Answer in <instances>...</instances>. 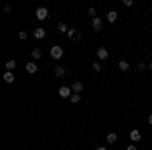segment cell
Listing matches in <instances>:
<instances>
[{"label": "cell", "mask_w": 152, "mask_h": 150, "mask_svg": "<svg viewBox=\"0 0 152 150\" xmlns=\"http://www.w3.org/2000/svg\"><path fill=\"white\" fill-rule=\"evenodd\" d=\"M126 150H138V148H136V146H128Z\"/></svg>", "instance_id": "25"}, {"label": "cell", "mask_w": 152, "mask_h": 150, "mask_svg": "<svg viewBox=\"0 0 152 150\" xmlns=\"http://www.w3.org/2000/svg\"><path fill=\"white\" fill-rule=\"evenodd\" d=\"M146 67H148V65H144V63H138V65H136V69H138V71H144Z\"/></svg>", "instance_id": "22"}, {"label": "cell", "mask_w": 152, "mask_h": 150, "mask_svg": "<svg viewBox=\"0 0 152 150\" xmlns=\"http://www.w3.org/2000/svg\"><path fill=\"white\" fill-rule=\"evenodd\" d=\"M71 104H79V102H81V97H79V93H73V95H71V100H69Z\"/></svg>", "instance_id": "19"}, {"label": "cell", "mask_w": 152, "mask_h": 150, "mask_svg": "<svg viewBox=\"0 0 152 150\" xmlns=\"http://www.w3.org/2000/svg\"><path fill=\"white\" fill-rule=\"evenodd\" d=\"M118 67H120V71H130L132 65H130L128 61H120V63H118Z\"/></svg>", "instance_id": "16"}, {"label": "cell", "mask_w": 152, "mask_h": 150, "mask_svg": "<svg viewBox=\"0 0 152 150\" xmlns=\"http://www.w3.org/2000/svg\"><path fill=\"white\" fill-rule=\"evenodd\" d=\"M130 140H132V142L142 140V132H140V130H132V132H130Z\"/></svg>", "instance_id": "7"}, {"label": "cell", "mask_w": 152, "mask_h": 150, "mask_svg": "<svg viewBox=\"0 0 152 150\" xmlns=\"http://www.w3.org/2000/svg\"><path fill=\"white\" fill-rule=\"evenodd\" d=\"M148 124H150V126H152V114L148 116Z\"/></svg>", "instance_id": "24"}, {"label": "cell", "mask_w": 152, "mask_h": 150, "mask_svg": "<svg viewBox=\"0 0 152 150\" xmlns=\"http://www.w3.org/2000/svg\"><path fill=\"white\" fill-rule=\"evenodd\" d=\"M31 55H33V59H41L43 57V51H41V49H39V47H35V49H33V51H31Z\"/></svg>", "instance_id": "14"}, {"label": "cell", "mask_w": 152, "mask_h": 150, "mask_svg": "<svg viewBox=\"0 0 152 150\" xmlns=\"http://www.w3.org/2000/svg\"><path fill=\"white\" fill-rule=\"evenodd\" d=\"M63 53H65V51H63V49H61L59 45H53L51 49H49V55H51L53 59H57V61H59L61 57H63Z\"/></svg>", "instance_id": "1"}, {"label": "cell", "mask_w": 152, "mask_h": 150, "mask_svg": "<svg viewBox=\"0 0 152 150\" xmlns=\"http://www.w3.org/2000/svg\"><path fill=\"white\" fill-rule=\"evenodd\" d=\"M33 35H35V39H45V37H47V31H45L43 26H37L35 31H33Z\"/></svg>", "instance_id": "4"}, {"label": "cell", "mask_w": 152, "mask_h": 150, "mask_svg": "<svg viewBox=\"0 0 152 150\" xmlns=\"http://www.w3.org/2000/svg\"><path fill=\"white\" fill-rule=\"evenodd\" d=\"M87 14H89L91 18H95V16H97V12H95V8H89V10H87Z\"/></svg>", "instance_id": "21"}, {"label": "cell", "mask_w": 152, "mask_h": 150, "mask_svg": "<svg viewBox=\"0 0 152 150\" xmlns=\"http://www.w3.org/2000/svg\"><path fill=\"white\" fill-rule=\"evenodd\" d=\"M53 71H55V75H57V77H63V75H65V73H67V71L63 69V67H61V65H55V67H53Z\"/></svg>", "instance_id": "15"}, {"label": "cell", "mask_w": 152, "mask_h": 150, "mask_svg": "<svg viewBox=\"0 0 152 150\" xmlns=\"http://www.w3.org/2000/svg\"><path fill=\"white\" fill-rule=\"evenodd\" d=\"M105 140H107V144H116L118 142V134L116 132H110V134L105 136Z\"/></svg>", "instance_id": "11"}, {"label": "cell", "mask_w": 152, "mask_h": 150, "mask_svg": "<svg viewBox=\"0 0 152 150\" xmlns=\"http://www.w3.org/2000/svg\"><path fill=\"white\" fill-rule=\"evenodd\" d=\"M37 71H39V65H37L35 61L26 63V73H31V75H33V73H37Z\"/></svg>", "instance_id": "8"}, {"label": "cell", "mask_w": 152, "mask_h": 150, "mask_svg": "<svg viewBox=\"0 0 152 150\" xmlns=\"http://www.w3.org/2000/svg\"><path fill=\"white\" fill-rule=\"evenodd\" d=\"M95 150H107V148H105V146H97Z\"/></svg>", "instance_id": "26"}, {"label": "cell", "mask_w": 152, "mask_h": 150, "mask_svg": "<svg viewBox=\"0 0 152 150\" xmlns=\"http://www.w3.org/2000/svg\"><path fill=\"white\" fill-rule=\"evenodd\" d=\"M107 57H110V51H107L105 47H99V49H97V59L104 61V59H107Z\"/></svg>", "instance_id": "5"}, {"label": "cell", "mask_w": 152, "mask_h": 150, "mask_svg": "<svg viewBox=\"0 0 152 150\" xmlns=\"http://www.w3.org/2000/svg\"><path fill=\"white\" fill-rule=\"evenodd\" d=\"M67 37H69L71 41H75V39H79V37H81V33H79L77 29H69V33H67Z\"/></svg>", "instance_id": "10"}, {"label": "cell", "mask_w": 152, "mask_h": 150, "mask_svg": "<svg viewBox=\"0 0 152 150\" xmlns=\"http://www.w3.org/2000/svg\"><path fill=\"white\" fill-rule=\"evenodd\" d=\"M105 18H107V23H116V20H118V12L116 10H110Z\"/></svg>", "instance_id": "13"}, {"label": "cell", "mask_w": 152, "mask_h": 150, "mask_svg": "<svg viewBox=\"0 0 152 150\" xmlns=\"http://www.w3.org/2000/svg\"><path fill=\"white\" fill-rule=\"evenodd\" d=\"M83 87H85V85H83L81 81H75V83L71 85V89H73V93H81V91H83Z\"/></svg>", "instance_id": "9"}, {"label": "cell", "mask_w": 152, "mask_h": 150, "mask_svg": "<svg viewBox=\"0 0 152 150\" xmlns=\"http://www.w3.org/2000/svg\"><path fill=\"white\" fill-rule=\"evenodd\" d=\"M4 81H6V83H14V81H16L14 73H12V71H6V73H4Z\"/></svg>", "instance_id": "12"}, {"label": "cell", "mask_w": 152, "mask_h": 150, "mask_svg": "<svg viewBox=\"0 0 152 150\" xmlns=\"http://www.w3.org/2000/svg\"><path fill=\"white\" fill-rule=\"evenodd\" d=\"M91 67H94V71H95V73H99V71H102V63H99V61H95V63L91 65Z\"/></svg>", "instance_id": "20"}, {"label": "cell", "mask_w": 152, "mask_h": 150, "mask_svg": "<svg viewBox=\"0 0 152 150\" xmlns=\"http://www.w3.org/2000/svg\"><path fill=\"white\" fill-rule=\"evenodd\" d=\"M35 16H37V20H47L49 18V10L45 8V6H39L35 12Z\"/></svg>", "instance_id": "2"}, {"label": "cell", "mask_w": 152, "mask_h": 150, "mask_svg": "<svg viewBox=\"0 0 152 150\" xmlns=\"http://www.w3.org/2000/svg\"><path fill=\"white\" fill-rule=\"evenodd\" d=\"M14 67H16V61H14V59L6 61V71H14Z\"/></svg>", "instance_id": "17"}, {"label": "cell", "mask_w": 152, "mask_h": 150, "mask_svg": "<svg viewBox=\"0 0 152 150\" xmlns=\"http://www.w3.org/2000/svg\"><path fill=\"white\" fill-rule=\"evenodd\" d=\"M91 26H94V31H102V26H104V23H102V18H99V16H95V18H91Z\"/></svg>", "instance_id": "6"}, {"label": "cell", "mask_w": 152, "mask_h": 150, "mask_svg": "<svg viewBox=\"0 0 152 150\" xmlns=\"http://www.w3.org/2000/svg\"><path fill=\"white\" fill-rule=\"evenodd\" d=\"M148 69H152V61H150V63H148Z\"/></svg>", "instance_id": "27"}, {"label": "cell", "mask_w": 152, "mask_h": 150, "mask_svg": "<svg viewBox=\"0 0 152 150\" xmlns=\"http://www.w3.org/2000/svg\"><path fill=\"white\" fill-rule=\"evenodd\" d=\"M59 95H61V97H65V100H71L73 89H71V87H67V85H61V87H59Z\"/></svg>", "instance_id": "3"}, {"label": "cell", "mask_w": 152, "mask_h": 150, "mask_svg": "<svg viewBox=\"0 0 152 150\" xmlns=\"http://www.w3.org/2000/svg\"><path fill=\"white\" fill-rule=\"evenodd\" d=\"M18 39H26V31H20L18 33Z\"/></svg>", "instance_id": "23"}, {"label": "cell", "mask_w": 152, "mask_h": 150, "mask_svg": "<svg viewBox=\"0 0 152 150\" xmlns=\"http://www.w3.org/2000/svg\"><path fill=\"white\" fill-rule=\"evenodd\" d=\"M57 29H59V33H69V29H67V24H65V23H59Z\"/></svg>", "instance_id": "18"}]
</instances>
